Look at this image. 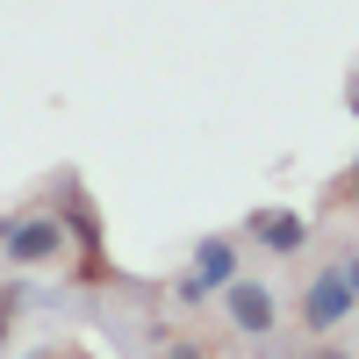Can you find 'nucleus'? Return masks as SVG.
Here are the masks:
<instances>
[{
	"mask_svg": "<svg viewBox=\"0 0 359 359\" xmlns=\"http://www.w3.org/2000/svg\"><path fill=\"white\" fill-rule=\"evenodd\" d=\"M216 302H223V331H237V338H245V345H266V338H280V287L273 280H252V273H237L223 294H216Z\"/></svg>",
	"mask_w": 359,
	"mask_h": 359,
	"instance_id": "1",
	"label": "nucleus"
},
{
	"mask_svg": "<svg viewBox=\"0 0 359 359\" xmlns=\"http://www.w3.org/2000/svg\"><path fill=\"white\" fill-rule=\"evenodd\" d=\"M294 316H302V331H309V338H338L345 323L359 316V294H352V280L338 273V259H331V266H316V273L302 280V302H294Z\"/></svg>",
	"mask_w": 359,
	"mask_h": 359,
	"instance_id": "2",
	"label": "nucleus"
},
{
	"mask_svg": "<svg viewBox=\"0 0 359 359\" xmlns=\"http://www.w3.org/2000/svg\"><path fill=\"white\" fill-rule=\"evenodd\" d=\"M237 273H245V252H237V237H201L172 294H180L187 309H201V302H216V294H223V287H230Z\"/></svg>",
	"mask_w": 359,
	"mask_h": 359,
	"instance_id": "3",
	"label": "nucleus"
},
{
	"mask_svg": "<svg viewBox=\"0 0 359 359\" xmlns=\"http://www.w3.org/2000/svg\"><path fill=\"white\" fill-rule=\"evenodd\" d=\"M0 259L22 266V273H36V266H57V259H65V223H57L50 208H29V216L0 223Z\"/></svg>",
	"mask_w": 359,
	"mask_h": 359,
	"instance_id": "4",
	"label": "nucleus"
},
{
	"mask_svg": "<svg viewBox=\"0 0 359 359\" xmlns=\"http://www.w3.org/2000/svg\"><path fill=\"white\" fill-rule=\"evenodd\" d=\"M245 237H252L259 252H273V259H302L309 252V223L287 216V208H259V216L245 223Z\"/></svg>",
	"mask_w": 359,
	"mask_h": 359,
	"instance_id": "5",
	"label": "nucleus"
},
{
	"mask_svg": "<svg viewBox=\"0 0 359 359\" xmlns=\"http://www.w3.org/2000/svg\"><path fill=\"white\" fill-rule=\"evenodd\" d=\"M338 273H345V280H352V294H359V245H345V252H338Z\"/></svg>",
	"mask_w": 359,
	"mask_h": 359,
	"instance_id": "6",
	"label": "nucleus"
},
{
	"mask_svg": "<svg viewBox=\"0 0 359 359\" xmlns=\"http://www.w3.org/2000/svg\"><path fill=\"white\" fill-rule=\"evenodd\" d=\"M158 359H201V345H187V338H172V345H165Z\"/></svg>",
	"mask_w": 359,
	"mask_h": 359,
	"instance_id": "7",
	"label": "nucleus"
},
{
	"mask_svg": "<svg viewBox=\"0 0 359 359\" xmlns=\"http://www.w3.org/2000/svg\"><path fill=\"white\" fill-rule=\"evenodd\" d=\"M8 331H15V309H8V302H0V345H8Z\"/></svg>",
	"mask_w": 359,
	"mask_h": 359,
	"instance_id": "8",
	"label": "nucleus"
},
{
	"mask_svg": "<svg viewBox=\"0 0 359 359\" xmlns=\"http://www.w3.org/2000/svg\"><path fill=\"white\" fill-rule=\"evenodd\" d=\"M338 194H345V201H359V165H352V180H345V187H338Z\"/></svg>",
	"mask_w": 359,
	"mask_h": 359,
	"instance_id": "9",
	"label": "nucleus"
},
{
	"mask_svg": "<svg viewBox=\"0 0 359 359\" xmlns=\"http://www.w3.org/2000/svg\"><path fill=\"white\" fill-rule=\"evenodd\" d=\"M345 101H352V115H359V79H352V86H345Z\"/></svg>",
	"mask_w": 359,
	"mask_h": 359,
	"instance_id": "10",
	"label": "nucleus"
},
{
	"mask_svg": "<svg viewBox=\"0 0 359 359\" xmlns=\"http://www.w3.org/2000/svg\"><path fill=\"white\" fill-rule=\"evenodd\" d=\"M316 359H352V352H316Z\"/></svg>",
	"mask_w": 359,
	"mask_h": 359,
	"instance_id": "11",
	"label": "nucleus"
},
{
	"mask_svg": "<svg viewBox=\"0 0 359 359\" xmlns=\"http://www.w3.org/2000/svg\"><path fill=\"white\" fill-rule=\"evenodd\" d=\"M302 359H316V352H302Z\"/></svg>",
	"mask_w": 359,
	"mask_h": 359,
	"instance_id": "12",
	"label": "nucleus"
}]
</instances>
